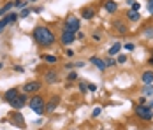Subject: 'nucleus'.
<instances>
[{
	"mask_svg": "<svg viewBox=\"0 0 153 130\" xmlns=\"http://www.w3.org/2000/svg\"><path fill=\"white\" fill-rule=\"evenodd\" d=\"M32 37H33L35 42L39 46H42V48H49V46H53L56 42V35L48 27H35L33 32H32Z\"/></svg>",
	"mask_w": 153,
	"mask_h": 130,
	"instance_id": "obj_1",
	"label": "nucleus"
},
{
	"mask_svg": "<svg viewBox=\"0 0 153 130\" xmlns=\"http://www.w3.org/2000/svg\"><path fill=\"white\" fill-rule=\"evenodd\" d=\"M28 105H30V109L35 114H44L46 113V102H44V99L41 95H33L28 100Z\"/></svg>",
	"mask_w": 153,
	"mask_h": 130,
	"instance_id": "obj_2",
	"label": "nucleus"
},
{
	"mask_svg": "<svg viewBox=\"0 0 153 130\" xmlns=\"http://www.w3.org/2000/svg\"><path fill=\"white\" fill-rule=\"evenodd\" d=\"M136 114L137 118H141L143 121H152L153 120V109H150L146 104H139L136 107Z\"/></svg>",
	"mask_w": 153,
	"mask_h": 130,
	"instance_id": "obj_3",
	"label": "nucleus"
},
{
	"mask_svg": "<svg viewBox=\"0 0 153 130\" xmlns=\"http://www.w3.org/2000/svg\"><path fill=\"white\" fill-rule=\"evenodd\" d=\"M60 41L63 46H71V44L76 41V33L71 32V30H67V28H63L62 30V35H60Z\"/></svg>",
	"mask_w": 153,
	"mask_h": 130,
	"instance_id": "obj_4",
	"label": "nucleus"
},
{
	"mask_svg": "<svg viewBox=\"0 0 153 130\" xmlns=\"http://www.w3.org/2000/svg\"><path fill=\"white\" fill-rule=\"evenodd\" d=\"M18 18H19V14H16V13H9L4 18H0V33H2V30L5 28V27H9L11 23H14Z\"/></svg>",
	"mask_w": 153,
	"mask_h": 130,
	"instance_id": "obj_5",
	"label": "nucleus"
},
{
	"mask_svg": "<svg viewBox=\"0 0 153 130\" xmlns=\"http://www.w3.org/2000/svg\"><path fill=\"white\" fill-rule=\"evenodd\" d=\"M79 27H81V23H79V19H77L76 16H69L67 19H65V28L71 30V32H79Z\"/></svg>",
	"mask_w": 153,
	"mask_h": 130,
	"instance_id": "obj_6",
	"label": "nucleus"
},
{
	"mask_svg": "<svg viewBox=\"0 0 153 130\" xmlns=\"http://www.w3.org/2000/svg\"><path fill=\"white\" fill-rule=\"evenodd\" d=\"M42 88V85L39 83V81H28V83H25V86H23V91L28 95V93H32V95H35L39 90Z\"/></svg>",
	"mask_w": 153,
	"mask_h": 130,
	"instance_id": "obj_7",
	"label": "nucleus"
},
{
	"mask_svg": "<svg viewBox=\"0 0 153 130\" xmlns=\"http://www.w3.org/2000/svg\"><path fill=\"white\" fill-rule=\"evenodd\" d=\"M9 104H11L14 109H21V107H25V105H27V93H25V95H18L14 100L9 102Z\"/></svg>",
	"mask_w": 153,
	"mask_h": 130,
	"instance_id": "obj_8",
	"label": "nucleus"
},
{
	"mask_svg": "<svg viewBox=\"0 0 153 130\" xmlns=\"http://www.w3.org/2000/svg\"><path fill=\"white\" fill-rule=\"evenodd\" d=\"M113 28L116 30V32H118V33H127V32H128V28H127V25H125V23H123V21H120V19H113Z\"/></svg>",
	"mask_w": 153,
	"mask_h": 130,
	"instance_id": "obj_9",
	"label": "nucleus"
},
{
	"mask_svg": "<svg viewBox=\"0 0 153 130\" xmlns=\"http://www.w3.org/2000/svg\"><path fill=\"white\" fill-rule=\"evenodd\" d=\"M18 95H19L18 88H9V90H7V91L4 93V99H5L7 102H13V100L16 99V97H18Z\"/></svg>",
	"mask_w": 153,
	"mask_h": 130,
	"instance_id": "obj_10",
	"label": "nucleus"
},
{
	"mask_svg": "<svg viewBox=\"0 0 153 130\" xmlns=\"http://www.w3.org/2000/svg\"><path fill=\"white\" fill-rule=\"evenodd\" d=\"M44 81L49 83V85L56 83V81H58V74H56V71H48V72L44 74Z\"/></svg>",
	"mask_w": 153,
	"mask_h": 130,
	"instance_id": "obj_11",
	"label": "nucleus"
},
{
	"mask_svg": "<svg viewBox=\"0 0 153 130\" xmlns=\"http://www.w3.org/2000/svg\"><path fill=\"white\" fill-rule=\"evenodd\" d=\"M13 125H16V127H19V129H23L25 127V120H23V116H21V113H18L16 111L14 114H13Z\"/></svg>",
	"mask_w": 153,
	"mask_h": 130,
	"instance_id": "obj_12",
	"label": "nucleus"
},
{
	"mask_svg": "<svg viewBox=\"0 0 153 130\" xmlns=\"http://www.w3.org/2000/svg\"><path fill=\"white\" fill-rule=\"evenodd\" d=\"M104 9H106L109 14H113V13L118 11V4H116L114 0H106V2H104Z\"/></svg>",
	"mask_w": 153,
	"mask_h": 130,
	"instance_id": "obj_13",
	"label": "nucleus"
},
{
	"mask_svg": "<svg viewBox=\"0 0 153 130\" xmlns=\"http://www.w3.org/2000/svg\"><path fill=\"white\" fill-rule=\"evenodd\" d=\"M141 81L144 85H152L153 83V71H144V72L141 74Z\"/></svg>",
	"mask_w": 153,
	"mask_h": 130,
	"instance_id": "obj_14",
	"label": "nucleus"
},
{
	"mask_svg": "<svg viewBox=\"0 0 153 130\" xmlns=\"http://www.w3.org/2000/svg\"><path fill=\"white\" fill-rule=\"evenodd\" d=\"M81 16L85 19H93L95 18V9H92V7H83L81 9Z\"/></svg>",
	"mask_w": 153,
	"mask_h": 130,
	"instance_id": "obj_15",
	"label": "nucleus"
},
{
	"mask_svg": "<svg viewBox=\"0 0 153 130\" xmlns=\"http://www.w3.org/2000/svg\"><path fill=\"white\" fill-rule=\"evenodd\" d=\"M58 102H60V99H58V97H53V99H51V100L46 104V113H53V111L56 109Z\"/></svg>",
	"mask_w": 153,
	"mask_h": 130,
	"instance_id": "obj_16",
	"label": "nucleus"
},
{
	"mask_svg": "<svg viewBox=\"0 0 153 130\" xmlns=\"http://www.w3.org/2000/svg\"><path fill=\"white\" fill-rule=\"evenodd\" d=\"M90 62H92L93 65L97 67V69H100V71H106V63H104V60L99 56H92L90 58Z\"/></svg>",
	"mask_w": 153,
	"mask_h": 130,
	"instance_id": "obj_17",
	"label": "nucleus"
},
{
	"mask_svg": "<svg viewBox=\"0 0 153 130\" xmlns=\"http://www.w3.org/2000/svg\"><path fill=\"white\" fill-rule=\"evenodd\" d=\"M120 49H122V44H120V42H114L111 48H109V56H116V55L120 53Z\"/></svg>",
	"mask_w": 153,
	"mask_h": 130,
	"instance_id": "obj_18",
	"label": "nucleus"
},
{
	"mask_svg": "<svg viewBox=\"0 0 153 130\" xmlns=\"http://www.w3.org/2000/svg\"><path fill=\"white\" fill-rule=\"evenodd\" d=\"M13 7H14V2H7L5 5H2V7H0V16L4 18V16L7 14V13H9L11 9H13Z\"/></svg>",
	"mask_w": 153,
	"mask_h": 130,
	"instance_id": "obj_19",
	"label": "nucleus"
},
{
	"mask_svg": "<svg viewBox=\"0 0 153 130\" xmlns=\"http://www.w3.org/2000/svg\"><path fill=\"white\" fill-rule=\"evenodd\" d=\"M42 60L48 62V63H51V65H55V63L58 62V56H56V55H42Z\"/></svg>",
	"mask_w": 153,
	"mask_h": 130,
	"instance_id": "obj_20",
	"label": "nucleus"
},
{
	"mask_svg": "<svg viewBox=\"0 0 153 130\" xmlns=\"http://www.w3.org/2000/svg\"><path fill=\"white\" fill-rule=\"evenodd\" d=\"M127 18H128L130 21H139V18H141V14H139L137 11H130V13L127 14Z\"/></svg>",
	"mask_w": 153,
	"mask_h": 130,
	"instance_id": "obj_21",
	"label": "nucleus"
},
{
	"mask_svg": "<svg viewBox=\"0 0 153 130\" xmlns=\"http://www.w3.org/2000/svg\"><path fill=\"white\" fill-rule=\"evenodd\" d=\"M104 63H106V67H111V65H116V60L113 56H107L106 60H104Z\"/></svg>",
	"mask_w": 153,
	"mask_h": 130,
	"instance_id": "obj_22",
	"label": "nucleus"
},
{
	"mask_svg": "<svg viewBox=\"0 0 153 130\" xmlns=\"http://www.w3.org/2000/svg\"><path fill=\"white\" fill-rule=\"evenodd\" d=\"M14 7H18V9H25V7H27V2H23V0H14Z\"/></svg>",
	"mask_w": 153,
	"mask_h": 130,
	"instance_id": "obj_23",
	"label": "nucleus"
},
{
	"mask_svg": "<svg viewBox=\"0 0 153 130\" xmlns=\"http://www.w3.org/2000/svg\"><path fill=\"white\" fill-rule=\"evenodd\" d=\"M144 37H148V39L153 37V27H146L144 28Z\"/></svg>",
	"mask_w": 153,
	"mask_h": 130,
	"instance_id": "obj_24",
	"label": "nucleus"
},
{
	"mask_svg": "<svg viewBox=\"0 0 153 130\" xmlns=\"http://www.w3.org/2000/svg\"><path fill=\"white\" fill-rule=\"evenodd\" d=\"M127 4H130V7H132V11H137V13H139V7H141V5H139V4L136 2V0H128Z\"/></svg>",
	"mask_w": 153,
	"mask_h": 130,
	"instance_id": "obj_25",
	"label": "nucleus"
},
{
	"mask_svg": "<svg viewBox=\"0 0 153 130\" xmlns=\"http://www.w3.org/2000/svg\"><path fill=\"white\" fill-rule=\"evenodd\" d=\"M76 79H77V72L71 71V72L67 74V81H76Z\"/></svg>",
	"mask_w": 153,
	"mask_h": 130,
	"instance_id": "obj_26",
	"label": "nucleus"
},
{
	"mask_svg": "<svg viewBox=\"0 0 153 130\" xmlns=\"http://www.w3.org/2000/svg\"><path fill=\"white\" fill-rule=\"evenodd\" d=\"M143 93H144V95H153V86L152 85H146L144 90H143Z\"/></svg>",
	"mask_w": 153,
	"mask_h": 130,
	"instance_id": "obj_27",
	"label": "nucleus"
},
{
	"mask_svg": "<svg viewBox=\"0 0 153 130\" xmlns=\"http://www.w3.org/2000/svg\"><path fill=\"white\" fill-rule=\"evenodd\" d=\"M100 114H102V109H100V107H95L93 113H92V118H99Z\"/></svg>",
	"mask_w": 153,
	"mask_h": 130,
	"instance_id": "obj_28",
	"label": "nucleus"
},
{
	"mask_svg": "<svg viewBox=\"0 0 153 130\" xmlns=\"http://www.w3.org/2000/svg\"><path fill=\"white\" fill-rule=\"evenodd\" d=\"M79 91L86 93V91H88V85H86V83H79Z\"/></svg>",
	"mask_w": 153,
	"mask_h": 130,
	"instance_id": "obj_29",
	"label": "nucleus"
},
{
	"mask_svg": "<svg viewBox=\"0 0 153 130\" xmlns=\"http://www.w3.org/2000/svg\"><path fill=\"white\" fill-rule=\"evenodd\" d=\"M30 9H27V7H25V9H23V11H21V14H19V18H27V16H30Z\"/></svg>",
	"mask_w": 153,
	"mask_h": 130,
	"instance_id": "obj_30",
	"label": "nucleus"
},
{
	"mask_svg": "<svg viewBox=\"0 0 153 130\" xmlns=\"http://www.w3.org/2000/svg\"><path fill=\"white\" fill-rule=\"evenodd\" d=\"M123 48H125L127 51H134V48H136V46H134L132 42H127V44H123Z\"/></svg>",
	"mask_w": 153,
	"mask_h": 130,
	"instance_id": "obj_31",
	"label": "nucleus"
},
{
	"mask_svg": "<svg viewBox=\"0 0 153 130\" xmlns=\"http://www.w3.org/2000/svg\"><path fill=\"white\" fill-rule=\"evenodd\" d=\"M116 63H127V56L125 55H120V56L116 58Z\"/></svg>",
	"mask_w": 153,
	"mask_h": 130,
	"instance_id": "obj_32",
	"label": "nucleus"
},
{
	"mask_svg": "<svg viewBox=\"0 0 153 130\" xmlns=\"http://www.w3.org/2000/svg\"><path fill=\"white\" fill-rule=\"evenodd\" d=\"M148 11H150V14L153 16V0H148Z\"/></svg>",
	"mask_w": 153,
	"mask_h": 130,
	"instance_id": "obj_33",
	"label": "nucleus"
},
{
	"mask_svg": "<svg viewBox=\"0 0 153 130\" xmlns=\"http://www.w3.org/2000/svg\"><path fill=\"white\" fill-rule=\"evenodd\" d=\"M65 55H67V56H74V51H72V49H67V51H65Z\"/></svg>",
	"mask_w": 153,
	"mask_h": 130,
	"instance_id": "obj_34",
	"label": "nucleus"
},
{
	"mask_svg": "<svg viewBox=\"0 0 153 130\" xmlns=\"http://www.w3.org/2000/svg\"><path fill=\"white\" fill-rule=\"evenodd\" d=\"M88 90H90V91H97V86H95V85H88Z\"/></svg>",
	"mask_w": 153,
	"mask_h": 130,
	"instance_id": "obj_35",
	"label": "nucleus"
},
{
	"mask_svg": "<svg viewBox=\"0 0 153 130\" xmlns=\"http://www.w3.org/2000/svg\"><path fill=\"white\" fill-rule=\"evenodd\" d=\"M93 41H100V33H93Z\"/></svg>",
	"mask_w": 153,
	"mask_h": 130,
	"instance_id": "obj_36",
	"label": "nucleus"
},
{
	"mask_svg": "<svg viewBox=\"0 0 153 130\" xmlns=\"http://www.w3.org/2000/svg\"><path fill=\"white\" fill-rule=\"evenodd\" d=\"M148 107H150V109H153V100H150V104H148Z\"/></svg>",
	"mask_w": 153,
	"mask_h": 130,
	"instance_id": "obj_37",
	"label": "nucleus"
},
{
	"mask_svg": "<svg viewBox=\"0 0 153 130\" xmlns=\"http://www.w3.org/2000/svg\"><path fill=\"white\" fill-rule=\"evenodd\" d=\"M148 62H150V65H153V56L150 58V60H148Z\"/></svg>",
	"mask_w": 153,
	"mask_h": 130,
	"instance_id": "obj_38",
	"label": "nucleus"
}]
</instances>
